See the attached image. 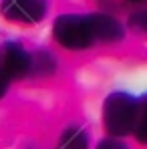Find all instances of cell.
Instances as JSON below:
<instances>
[{"instance_id":"7","label":"cell","mask_w":147,"mask_h":149,"mask_svg":"<svg viewBox=\"0 0 147 149\" xmlns=\"http://www.w3.org/2000/svg\"><path fill=\"white\" fill-rule=\"evenodd\" d=\"M135 137L147 143V97L141 99V107H139V121H137V129H135Z\"/></svg>"},{"instance_id":"11","label":"cell","mask_w":147,"mask_h":149,"mask_svg":"<svg viewBox=\"0 0 147 149\" xmlns=\"http://www.w3.org/2000/svg\"><path fill=\"white\" fill-rule=\"evenodd\" d=\"M129 2H147V0H129Z\"/></svg>"},{"instance_id":"4","label":"cell","mask_w":147,"mask_h":149,"mask_svg":"<svg viewBox=\"0 0 147 149\" xmlns=\"http://www.w3.org/2000/svg\"><path fill=\"white\" fill-rule=\"evenodd\" d=\"M0 50H2V63H4V67H6V71H8L12 81H18V79H24V77H32L34 52L26 50L18 42H8Z\"/></svg>"},{"instance_id":"10","label":"cell","mask_w":147,"mask_h":149,"mask_svg":"<svg viewBox=\"0 0 147 149\" xmlns=\"http://www.w3.org/2000/svg\"><path fill=\"white\" fill-rule=\"evenodd\" d=\"M133 24L137 26L139 30H143L147 32V10H141V12H137V14H133Z\"/></svg>"},{"instance_id":"2","label":"cell","mask_w":147,"mask_h":149,"mask_svg":"<svg viewBox=\"0 0 147 149\" xmlns=\"http://www.w3.org/2000/svg\"><path fill=\"white\" fill-rule=\"evenodd\" d=\"M139 107L141 101H137L129 93H111L103 103L105 131L113 137H125L129 133H135L139 121Z\"/></svg>"},{"instance_id":"6","label":"cell","mask_w":147,"mask_h":149,"mask_svg":"<svg viewBox=\"0 0 147 149\" xmlns=\"http://www.w3.org/2000/svg\"><path fill=\"white\" fill-rule=\"evenodd\" d=\"M56 69V61L54 56L47 52V50H38L34 52V69H32V74H52Z\"/></svg>"},{"instance_id":"9","label":"cell","mask_w":147,"mask_h":149,"mask_svg":"<svg viewBox=\"0 0 147 149\" xmlns=\"http://www.w3.org/2000/svg\"><path fill=\"white\" fill-rule=\"evenodd\" d=\"M97 149H129L125 143H121L119 139H115L113 135L111 137H107V139H103L101 143L97 145Z\"/></svg>"},{"instance_id":"5","label":"cell","mask_w":147,"mask_h":149,"mask_svg":"<svg viewBox=\"0 0 147 149\" xmlns=\"http://www.w3.org/2000/svg\"><path fill=\"white\" fill-rule=\"evenodd\" d=\"M89 133L79 127V125H73V127H67L63 133H61V139H59V145L56 149H89Z\"/></svg>"},{"instance_id":"1","label":"cell","mask_w":147,"mask_h":149,"mask_svg":"<svg viewBox=\"0 0 147 149\" xmlns=\"http://www.w3.org/2000/svg\"><path fill=\"white\" fill-rule=\"evenodd\" d=\"M54 40L69 50H85L99 42H117L123 38V26L115 16L95 14H61L52 24Z\"/></svg>"},{"instance_id":"8","label":"cell","mask_w":147,"mask_h":149,"mask_svg":"<svg viewBox=\"0 0 147 149\" xmlns=\"http://www.w3.org/2000/svg\"><path fill=\"white\" fill-rule=\"evenodd\" d=\"M10 81H12V79H10V74H8L4 63H2V50H0V99L4 97V93H6V89H8V83H10Z\"/></svg>"},{"instance_id":"3","label":"cell","mask_w":147,"mask_h":149,"mask_svg":"<svg viewBox=\"0 0 147 149\" xmlns=\"http://www.w3.org/2000/svg\"><path fill=\"white\" fill-rule=\"evenodd\" d=\"M49 0H0V12L10 22L36 24L45 18Z\"/></svg>"}]
</instances>
